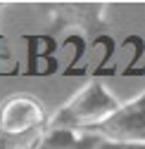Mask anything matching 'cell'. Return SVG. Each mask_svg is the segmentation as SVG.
I'll return each instance as SVG.
<instances>
[{
    "mask_svg": "<svg viewBox=\"0 0 145 149\" xmlns=\"http://www.w3.org/2000/svg\"><path fill=\"white\" fill-rule=\"evenodd\" d=\"M55 50H57V40H55V36H50V33H41V52H43V59H45V57H55Z\"/></svg>",
    "mask_w": 145,
    "mask_h": 149,
    "instance_id": "obj_9",
    "label": "cell"
},
{
    "mask_svg": "<svg viewBox=\"0 0 145 149\" xmlns=\"http://www.w3.org/2000/svg\"><path fill=\"white\" fill-rule=\"evenodd\" d=\"M24 43H26V76H41V66L43 62V52H41V33H24Z\"/></svg>",
    "mask_w": 145,
    "mask_h": 149,
    "instance_id": "obj_5",
    "label": "cell"
},
{
    "mask_svg": "<svg viewBox=\"0 0 145 149\" xmlns=\"http://www.w3.org/2000/svg\"><path fill=\"white\" fill-rule=\"evenodd\" d=\"M88 133L114 142H145V90L133 100L121 102V107L105 123Z\"/></svg>",
    "mask_w": 145,
    "mask_h": 149,
    "instance_id": "obj_3",
    "label": "cell"
},
{
    "mask_svg": "<svg viewBox=\"0 0 145 149\" xmlns=\"http://www.w3.org/2000/svg\"><path fill=\"white\" fill-rule=\"evenodd\" d=\"M105 10L107 5L102 3H67V5H48V12H50V19H52V26H50V36L60 33L64 26H76L79 33L83 36H98L105 33Z\"/></svg>",
    "mask_w": 145,
    "mask_h": 149,
    "instance_id": "obj_4",
    "label": "cell"
},
{
    "mask_svg": "<svg viewBox=\"0 0 145 149\" xmlns=\"http://www.w3.org/2000/svg\"><path fill=\"white\" fill-rule=\"evenodd\" d=\"M50 116L45 107L33 95H12L0 104V135L17 140L45 130Z\"/></svg>",
    "mask_w": 145,
    "mask_h": 149,
    "instance_id": "obj_2",
    "label": "cell"
},
{
    "mask_svg": "<svg viewBox=\"0 0 145 149\" xmlns=\"http://www.w3.org/2000/svg\"><path fill=\"white\" fill-rule=\"evenodd\" d=\"M60 71V64L55 57H45L43 59V66H41V76H52V73Z\"/></svg>",
    "mask_w": 145,
    "mask_h": 149,
    "instance_id": "obj_10",
    "label": "cell"
},
{
    "mask_svg": "<svg viewBox=\"0 0 145 149\" xmlns=\"http://www.w3.org/2000/svg\"><path fill=\"white\" fill-rule=\"evenodd\" d=\"M119 107H121V102L107 90V85L102 81L93 78L50 116L48 125L62 128V130H76V133H88V130L98 128L100 123H105Z\"/></svg>",
    "mask_w": 145,
    "mask_h": 149,
    "instance_id": "obj_1",
    "label": "cell"
},
{
    "mask_svg": "<svg viewBox=\"0 0 145 149\" xmlns=\"http://www.w3.org/2000/svg\"><path fill=\"white\" fill-rule=\"evenodd\" d=\"M121 47H133V57H131L129 64H126V69L121 71V76H136V71H138V62H140V57L145 54V40H143V36H140V33H131V36H126V38L121 40Z\"/></svg>",
    "mask_w": 145,
    "mask_h": 149,
    "instance_id": "obj_7",
    "label": "cell"
},
{
    "mask_svg": "<svg viewBox=\"0 0 145 149\" xmlns=\"http://www.w3.org/2000/svg\"><path fill=\"white\" fill-rule=\"evenodd\" d=\"M95 149H145V142H114L102 137Z\"/></svg>",
    "mask_w": 145,
    "mask_h": 149,
    "instance_id": "obj_8",
    "label": "cell"
},
{
    "mask_svg": "<svg viewBox=\"0 0 145 149\" xmlns=\"http://www.w3.org/2000/svg\"><path fill=\"white\" fill-rule=\"evenodd\" d=\"M60 45H64V47H74V57H71V64L62 71L64 76H69V73H74V71H76V66H79V64H81V59L86 57V52H88L90 43H88V38H86L83 33H79V31H76V33H69Z\"/></svg>",
    "mask_w": 145,
    "mask_h": 149,
    "instance_id": "obj_6",
    "label": "cell"
}]
</instances>
